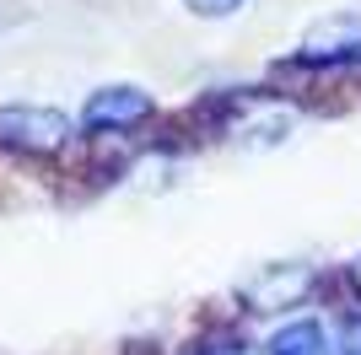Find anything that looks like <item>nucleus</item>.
I'll use <instances>...</instances> for the list:
<instances>
[{"mask_svg": "<svg viewBox=\"0 0 361 355\" xmlns=\"http://www.w3.org/2000/svg\"><path fill=\"white\" fill-rule=\"evenodd\" d=\"M264 355H334V340H329V328L318 323V318H297V323H286V328L270 334Z\"/></svg>", "mask_w": 361, "mask_h": 355, "instance_id": "nucleus-5", "label": "nucleus"}, {"mask_svg": "<svg viewBox=\"0 0 361 355\" xmlns=\"http://www.w3.org/2000/svg\"><path fill=\"white\" fill-rule=\"evenodd\" d=\"M291 65H302V70H350V65H361V6L318 16L302 32Z\"/></svg>", "mask_w": 361, "mask_h": 355, "instance_id": "nucleus-2", "label": "nucleus"}, {"mask_svg": "<svg viewBox=\"0 0 361 355\" xmlns=\"http://www.w3.org/2000/svg\"><path fill=\"white\" fill-rule=\"evenodd\" d=\"M334 355H361V312H350L340 334H334Z\"/></svg>", "mask_w": 361, "mask_h": 355, "instance_id": "nucleus-7", "label": "nucleus"}, {"mask_svg": "<svg viewBox=\"0 0 361 355\" xmlns=\"http://www.w3.org/2000/svg\"><path fill=\"white\" fill-rule=\"evenodd\" d=\"M189 16H205V22H221V16H238L248 0H178Z\"/></svg>", "mask_w": 361, "mask_h": 355, "instance_id": "nucleus-6", "label": "nucleus"}, {"mask_svg": "<svg viewBox=\"0 0 361 355\" xmlns=\"http://www.w3.org/2000/svg\"><path fill=\"white\" fill-rule=\"evenodd\" d=\"M0 140L16 151H32V156H49V151L71 146V113L44 103H11L0 108Z\"/></svg>", "mask_w": 361, "mask_h": 355, "instance_id": "nucleus-3", "label": "nucleus"}, {"mask_svg": "<svg viewBox=\"0 0 361 355\" xmlns=\"http://www.w3.org/2000/svg\"><path fill=\"white\" fill-rule=\"evenodd\" d=\"M318 285V269L302 264V259H275V264H259L248 269L232 296H238L243 312H254V318H275V312H291L307 301V291Z\"/></svg>", "mask_w": 361, "mask_h": 355, "instance_id": "nucleus-1", "label": "nucleus"}, {"mask_svg": "<svg viewBox=\"0 0 361 355\" xmlns=\"http://www.w3.org/2000/svg\"><path fill=\"white\" fill-rule=\"evenodd\" d=\"M350 280H356V291H361V253L350 259Z\"/></svg>", "mask_w": 361, "mask_h": 355, "instance_id": "nucleus-8", "label": "nucleus"}, {"mask_svg": "<svg viewBox=\"0 0 361 355\" xmlns=\"http://www.w3.org/2000/svg\"><path fill=\"white\" fill-rule=\"evenodd\" d=\"M157 113V103H151V92H140V87H97L87 97V108H81V130H92V135H119V130H135V124H146V118Z\"/></svg>", "mask_w": 361, "mask_h": 355, "instance_id": "nucleus-4", "label": "nucleus"}]
</instances>
